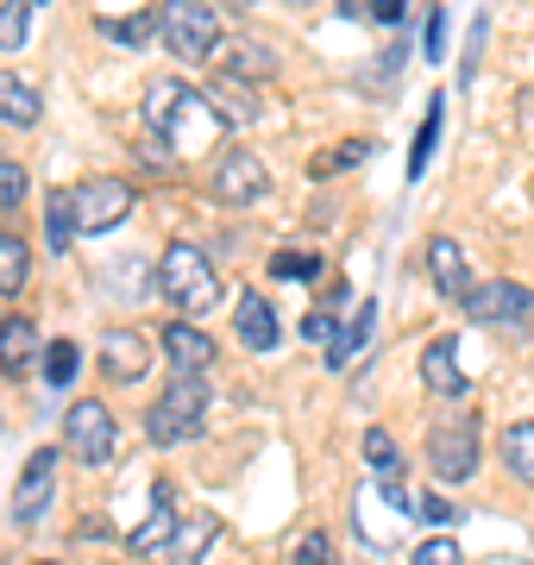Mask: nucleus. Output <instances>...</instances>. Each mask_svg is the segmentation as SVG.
Wrapping results in <instances>:
<instances>
[{
	"mask_svg": "<svg viewBox=\"0 0 534 565\" xmlns=\"http://www.w3.org/2000/svg\"><path fill=\"white\" fill-rule=\"evenodd\" d=\"M365 459L377 465L384 478H396V471H403V446H396L391 434H384V427H371V434H365Z\"/></svg>",
	"mask_w": 534,
	"mask_h": 565,
	"instance_id": "obj_28",
	"label": "nucleus"
},
{
	"mask_svg": "<svg viewBox=\"0 0 534 565\" xmlns=\"http://www.w3.org/2000/svg\"><path fill=\"white\" fill-rule=\"evenodd\" d=\"M207 415V384L202 371H177V384H164V396L145 408V440L151 446H177L189 440Z\"/></svg>",
	"mask_w": 534,
	"mask_h": 565,
	"instance_id": "obj_3",
	"label": "nucleus"
},
{
	"mask_svg": "<svg viewBox=\"0 0 534 565\" xmlns=\"http://www.w3.org/2000/svg\"><path fill=\"white\" fill-rule=\"evenodd\" d=\"M466 315H472L478 327H528L534 321V289H528V282H510V277L472 282Z\"/></svg>",
	"mask_w": 534,
	"mask_h": 565,
	"instance_id": "obj_6",
	"label": "nucleus"
},
{
	"mask_svg": "<svg viewBox=\"0 0 534 565\" xmlns=\"http://www.w3.org/2000/svg\"><path fill=\"white\" fill-rule=\"evenodd\" d=\"M233 327H239V345H246V352H277V315H270V302L258 296V289L239 296Z\"/></svg>",
	"mask_w": 534,
	"mask_h": 565,
	"instance_id": "obj_15",
	"label": "nucleus"
},
{
	"mask_svg": "<svg viewBox=\"0 0 534 565\" xmlns=\"http://www.w3.org/2000/svg\"><path fill=\"white\" fill-rule=\"evenodd\" d=\"M415 509H421V515H428L434 527H447V522H452V503H447V497H421Z\"/></svg>",
	"mask_w": 534,
	"mask_h": 565,
	"instance_id": "obj_38",
	"label": "nucleus"
},
{
	"mask_svg": "<svg viewBox=\"0 0 534 565\" xmlns=\"http://www.w3.org/2000/svg\"><path fill=\"white\" fill-rule=\"evenodd\" d=\"M25 202V170L13 158H0V207H20Z\"/></svg>",
	"mask_w": 534,
	"mask_h": 565,
	"instance_id": "obj_32",
	"label": "nucleus"
},
{
	"mask_svg": "<svg viewBox=\"0 0 534 565\" xmlns=\"http://www.w3.org/2000/svg\"><path fill=\"white\" fill-rule=\"evenodd\" d=\"M207 102L221 107V120H252V114H258V95H252V88H246L239 76H226L221 88L207 95Z\"/></svg>",
	"mask_w": 534,
	"mask_h": 565,
	"instance_id": "obj_24",
	"label": "nucleus"
},
{
	"mask_svg": "<svg viewBox=\"0 0 534 565\" xmlns=\"http://www.w3.org/2000/svg\"><path fill=\"white\" fill-rule=\"evenodd\" d=\"M39 327L25 321V315H13V321H0V371L7 377H25L32 364H39Z\"/></svg>",
	"mask_w": 534,
	"mask_h": 565,
	"instance_id": "obj_16",
	"label": "nucleus"
},
{
	"mask_svg": "<svg viewBox=\"0 0 534 565\" xmlns=\"http://www.w3.org/2000/svg\"><path fill=\"white\" fill-rule=\"evenodd\" d=\"M421 384L434 390V396H466V371H459V333H440V340L421 352Z\"/></svg>",
	"mask_w": 534,
	"mask_h": 565,
	"instance_id": "obj_13",
	"label": "nucleus"
},
{
	"mask_svg": "<svg viewBox=\"0 0 534 565\" xmlns=\"http://www.w3.org/2000/svg\"><path fill=\"white\" fill-rule=\"evenodd\" d=\"M214 195H221V202H239V207L265 202L270 195V170L252 158V151H226V158L214 163Z\"/></svg>",
	"mask_w": 534,
	"mask_h": 565,
	"instance_id": "obj_10",
	"label": "nucleus"
},
{
	"mask_svg": "<svg viewBox=\"0 0 534 565\" xmlns=\"http://www.w3.org/2000/svg\"><path fill=\"white\" fill-rule=\"evenodd\" d=\"M371 145H340V151H328V158H314V170L328 177V170H346V163H365Z\"/></svg>",
	"mask_w": 534,
	"mask_h": 565,
	"instance_id": "obj_34",
	"label": "nucleus"
},
{
	"mask_svg": "<svg viewBox=\"0 0 534 565\" xmlns=\"http://www.w3.org/2000/svg\"><path fill=\"white\" fill-rule=\"evenodd\" d=\"M164 352H170V364H177V371H207V364H214V340H207L189 315L164 327Z\"/></svg>",
	"mask_w": 534,
	"mask_h": 565,
	"instance_id": "obj_17",
	"label": "nucleus"
},
{
	"mask_svg": "<svg viewBox=\"0 0 534 565\" xmlns=\"http://www.w3.org/2000/svg\"><path fill=\"white\" fill-rule=\"evenodd\" d=\"M207 541H214V515H189L177 527V541H170V565H202Z\"/></svg>",
	"mask_w": 534,
	"mask_h": 565,
	"instance_id": "obj_21",
	"label": "nucleus"
},
{
	"mask_svg": "<svg viewBox=\"0 0 534 565\" xmlns=\"http://www.w3.org/2000/svg\"><path fill=\"white\" fill-rule=\"evenodd\" d=\"M270 277H321V258L314 252H277L270 258Z\"/></svg>",
	"mask_w": 534,
	"mask_h": 565,
	"instance_id": "obj_30",
	"label": "nucleus"
},
{
	"mask_svg": "<svg viewBox=\"0 0 534 565\" xmlns=\"http://www.w3.org/2000/svg\"><path fill=\"white\" fill-rule=\"evenodd\" d=\"M177 527H183V515H177L170 484H151V515L126 534V546H132V553H164V546L177 541Z\"/></svg>",
	"mask_w": 534,
	"mask_h": 565,
	"instance_id": "obj_12",
	"label": "nucleus"
},
{
	"mask_svg": "<svg viewBox=\"0 0 534 565\" xmlns=\"http://www.w3.org/2000/svg\"><path fill=\"white\" fill-rule=\"evenodd\" d=\"M145 132H164L170 151H202L214 132H221V107L207 102L202 88H189V82L177 76H158L151 88H145Z\"/></svg>",
	"mask_w": 534,
	"mask_h": 565,
	"instance_id": "obj_1",
	"label": "nucleus"
},
{
	"mask_svg": "<svg viewBox=\"0 0 534 565\" xmlns=\"http://www.w3.org/2000/svg\"><path fill=\"white\" fill-rule=\"evenodd\" d=\"M428 270H434V289H440L447 302H466V296H472V270H466V252H459L447 233H434V239H428Z\"/></svg>",
	"mask_w": 534,
	"mask_h": 565,
	"instance_id": "obj_14",
	"label": "nucleus"
},
{
	"mask_svg": "<svg viewBox=\"0 0 534 565\" xmlns=\"http://www.w3.org/2000/svg\"><path fill=\"white\" fill-rule=\"evenodd\" d=\"M51 490H57V452L39 446L20 471V490H13V522H39L44 503H51Z\"/></svg>",
	"mask_w": 534,
	"mask_h": 565,
	"instance_id": "obj_11",
	"label": "nucleus"
},
{
	"mask_svg": "<svg viewBox=\"0 0 534 565\" xmlns=\"http://www.w3.org/2000/svg\"><path fill=\"white\" fill-rule=\"evenodd\" d=\"M503 465H510L522 484H534V422L503 427Z\"/></svg>",
	"mask_w": 534,
	"mask_h": 565,
	"instance_id": "obj_22",
	"label": "nucleus"
},
{
	"mask_svg": "<svg viewBox=\"0 0 534 565\" xmlns=\"http://www.w3.org/2000/svg\"><path fill=\"white\" fill-rule=\"evenodd\" d=\"M428 459L440 471V484H466L478 471V422L472 415H459V422H440L428 434Z\"/></svg>",
	"mask_w": 534,
	"mask_h": 565,
	"instance_id": "obj_7",
	"label": "nucleus"
},
{
	"mask_svg": "<svg viewBox=\"0 0 534 565\" xmlns=\"http://www.w3.org/2000/svg\"><path fill=\"white\" fill-rule=\"evenodd\" d=\"M76 364H83V352L70 340H51L44 345V384L51 390H63V384H76Z\"/></svg>",
	"mask_w": 534,
	"mask_h": 565,
	"instance_id": "obj_26",
	"label": "nucleus"
},
{
	"mask_svg": "<svg viewBox=\"0 0 534 565\" xmlns=\"http://www.w3.org/2000/svg\"><path fill=\"white\" fill-rule=\"evenodd\" d=\"M145 371H151V340H145L139 327L102 333V377L107 384H145Z\"/></svg>",
	"mask_w": 534,
	"mask_h": 565,
	"instance_id": "obj_9",
	"label": "nucleus"
},
{
	"mask_svg": "<svg viewBox=\"0 0 534 565\" xmlns=\"http://www.w3.org/2000/svg\"><path fill=\"white\" fill-rule=\"evenodd\" d=\"M296 565H333V546H328V534H309V541L296 546Z\"/></svg>",
	"mask_w": 534,
	"mask_h": 565,
	"instance_id": "obj_35",
	"label": "nucleus"
},
{
	"mask_svg": "<svg viewBox=\"0 0 534 565\" xmlns=\"http://www.w3.org/2000/svg\"><path fill=\"white\" fill-rule=\"evenodd\" d=\"M25 0H0V51H20L25 44Z\"/></svg>",
	"mask_w": 534,
	"mask_h": 565,
	"instance_id": "obj_29",
	"label": "nucleus"
},
{
	"mask_svg": "<svg viewBox=\"0 0 534 565\" xmlns=\"http://www.w3.org/2000/svg\"><path fill=\"white\" fill-rule=\"evenodd\" d=\"M39 7H44V0H39Z\"/></svg>",
	"mask_w": 534,
	"mask_h": 565,
	"instance_id": "obj_41",
	"label": "nucleus"
},
{
	"mask_svg": "<svg viewBox=\"0 0 534 565\" xmlns=\"http://www.w3.org/2000/svg\"><path fill=\"white\" fill-rule=\"evenodd\" d=\"M63 446H70L83 465H107V459H114L120 434H114V415H107V403L83 396V403L63 408Z\"/></svg>",
	"mask_w": 534,
	"mask_h": 565,
	"instance_id": "obj_5",
	"label": "nucleus"
},
{
	"mask_svg": "<svg viewBox=\"0 0 534 565\" xmlns=\"http://www.w3.org/2000/svg\"><path fill=\"white\" fill-rule=\"evenodd\" d=\"M384 503H391V509H415V497L403 484H391V478H384Z\"/></svg>",
	"mask_w": 534,
	"mask_h": 565,
	"instance_id": "obj_40",
	"label": "nucleus"
},
{
	"mask_svg": "<svg viewBox=\"0 0 534 565\" xmlns=\"http://www.w3.org/2000/svg\"><path fill=\"white\" fill-rule=\"evenodd\" d=\"M226 51V63H233V76L246 82V76H270V70H277V57H270V51H252V44H221Z\"/></svg>",
	"mask_w": 534,
	"mask_h": 565,
	"instance_id": "obj_27",
	"label": "nucleus"
},
{
	"mask_svg": "<svg viewBox=\"0 0 534 565\" xmlns=\"http://www.w3.org/2000/svg\"><path fill=\"white\" fill-rule=\"evenodd\" d=\"M421 51H428L434 63L447 57V13H428V39H421Z\"/></svg>",
	"mask_w": 534,
	"mask_h": 565,
	"instance_id": "obj_37",
	"label": "nucleus"
},
{
	"mask_svg": "<svg viewBox=\"0 0 534 565\" xmlns=\"http://www.w3.org/2000/svg\"><path fill=\"white\" fill-rule=\"evenodd\" d=\"M302 340H309V345H333V315H328V308H314L309 321H302Z\"/></svg>",
	"mask_w": 534,
	"mask_h": 565,
	"instance_id": "obj_36",
	"label": "nucleus"
},
{
	"mask_svg": "<svg viewBox=\"0 0 534 565\" xmlns=\"http://www.w3.org/2000/svg\"><path fill=\"white\" fill-rule=\"evenodd\" d=\"M132 182L120 177H88L83 189H76V221H83V233H114V226L132 214Z\"/></svg>",
	"mask_w": 534,
	"mask_h": 565,
	"instance_id": "obj_8",
	"label": "nucleus"
},
{
	"mask_svg": "<svg viewBox=\"0 0 534 565\" xmlns=\"http://www.w3.org/2000/svg\"><path fill=\"white\" fill-rule=\"evenodd\" d=\"M32 277V245L20 233H0V296H20Z\"/></svg>",
	"mask_w": 534,
	"mask_h": 565,
	"instance_id": "obj_20",
	"label": "nucleus"
},
{
	"mask_svg": "<svg viewBox=\"0 0 534 565\" xmlns=\"http://www.w3.org/2000/svg\"><path fill=\"white\" fill-rule=\"evenodd\" d=\"M371 327H377V308H359V315H352V327H346V340H333L328 345V364H333V371H340V364H346L352 359V352H359V345H371Z\"/></svg>",
	"mask_w": 534,
	"mask_h": 565,
	"instance_id": "obj_25",
	"label": "nucleus"
},
{
	"mask_svg": "<svg viewBox=\"0 0 534 565\" xmlns=\"http://www.w3.org/2000/svg\"><path fill=\"white\" fill-rule=\"evenodd\" d=\"M158 39H164L170 57L202 63V57L221 51V20H214L207 0H164V7H158Z\"/></svg>",
	"mask_w": 534,
	"mask_h": 565,
	"instance_id": "obj_4",
	"label": "nucleus"
},
{
	"mask_svg": "<svg viewBox=\"0 0 534 565\" xmlns=\"http://www.w3.org/2000/svg\"><path fill=\"white\" fill-rule=\"evenodd\" d=\"M107 32H114V39L120 44H151V32H158V13H151V20H107Z\"/></svg>",
	"mask_w": 534,
	"mask_h": 565,
	"instance_id": "obj_33",
	"label": "nucleus"
},
{
	"mask_svg": "<svg viewBox=\"0 0 534 565\" xmlns=\"http://www.w3.org/2000/svg\"><path fill=\"white\" fill-rule=\"evenodd\" d=\"M403 7H409V0H371V13H377L384 25H396V20H403Z\"/></svg>",
	"mask_w": 534,
	"mask_h": 565,
	"instance_id": "obj_39",
	"label": "nucleus"
},
{
	"mask_svg": "<svg viewBox=\"0 0 534 565\" xmlns=\"http://www.w3.org/2000/svg\"><path fill=\"white\" fill-rule=\"evenodd\" d=\"M158 289H164L183 315H207V308L221 302V277H214V264H207L202 245H189V239H177L164 258H158Z\"/></svg>",
	"mask_w": 534,
	"mask_h": 565,
	"instance_id": "obj_2",
	"label": "nucleus"
},
{
	"mask_svg": "<svg viewBox=\"0 0 534 565\" xmlns=\"http://www.w3.org/2000/svg\"><path fill=\"white\" fill-rule=\"evenodd\" d=\"M409 565H466L459 559V541H447V534H434V541L415 546V559Z\"/></svg>",
	"mask_w": 534,
	"mask_h": 565,
	"instance_id": "obj_31",
	"label": "nucleus"
},
{
	"mask_svg": "<svg viewBox=\"0 0 534 565\" xmlns=\"http://www.w3.org/2000/svg\"><path fill=\"white\" fill-rule=\"evenodd\" d=\"M440 126H447V102L434 95V102H428V114H421V132H415V151H409V177H421V170H428V158H434V139H440Z\"/></svg>",
	"mask_w": 534,
	"mask_h": 565,
	"instance_id": "obj_23",
	"label": "nucleus"
},
{
	"mask_svg": "<svg viewBox=\"0 0 534 565\" xmlns=\"http://www.w3.org/2000/svg\"><path fill=\"white\" fill-rule=\"evenodd\" d=\"M44 102H39V88L25 76H0V120L7 126H39Z\"/></svg>",
	"mask_w": 534,
	"mask_h": 565,
	"instance_id": "obj_19",
	"label": "nucleus"
},
{
	"mask_svg": "<svg viewBox=\"0 0 534 565\" xmlns=\"http://www.w3.org/2000/svg\"><path fill=\"white\" fill-rule=\"evenodd\" d=\"M76 233H83V221H76V189H51L44 195V245L51 252H70Z\"/></svg>",
	"mask_w": 534,
	"mask_h": 565,
	"instance_id": "obj_18",
	"label": "nucleus"
}]
</instances>
